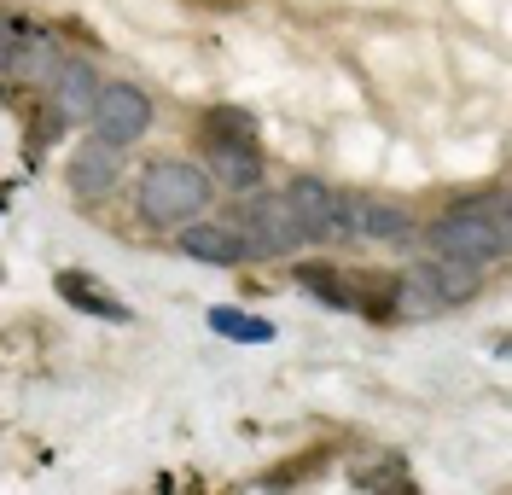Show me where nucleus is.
Segmentation results:
<instances>
[{
    "mask_svg": "<svg viewBox=\"0 0 512 495\" xmlns=\"http://www.w3.org/2000/svg\"><path fill=\"white\" fill-rule=\"evenodd\" d=\"M425 245L437 257H460V263H501L507 257V204L501 198H483V204H460L437 216L425 228Z\"/></svg>",
    "mask_w": 512,
    "mask_h": 495,
    "instance_id": "1",
    "label": "nucleus"
},
{
    "mask_svg": "<svg viewBox=\"0 0 512 495\" xmlns=\"http://www.w3.org/2000/svg\"><path fill=\"white\" fill-rule=\"evenodd\" d=\"M204 204H210V175L198 164L163 158L140 175V216L152 228H187L192 216H204Z\"/></svg>",
    "mask_w": 512,
    "mask_h": 495,
    "instance_id": "2",
    "label": "nucleus"
},
{
    "mask_svg": "<svg viewBox=\"0 0 512 495\" xmlns=\"http://www.w3.org/2000/svg\"><path fill=\"white\" fill-rule=\"evenodd\" d=\"M233 228L245 239V257H286L297 245H309V233L297 222V210H291L286 193H256L239 204V216H233Z\"/></svg>",
    "mask_w": 512,
    "mask_h": 495,
    "instance_id": "3",
    "label": "nucleus"
},
{
    "mask_svg": "<svg viewBox=\"0 0 512 495\" xmlns=\"http://www.w3.org/2000/svg\"><path fill=\"white\" fill-rule=\"evenodd\" d=\"M94 134L99 140H111V146H134L140 134L152 129V99L140 94L134 82H111V88H99L94 99Z\"/></svg>",
    "mask_w": 512,
    "mask_h": 495,
    "instance_id": "4",
    "label": "nucleus"
},
{
    "mask_svg": "<svg viewBox=\"0 0 512 495\" xmlns=\"http://www.w3.org/2000/svg\"><path fill=\"white\" fill-rule=\"evenodd\" d=\"M286 198H291V210H297V222H303L309 239H350V228H344V193H332L326 181L297 175L286 187Z\"/></svg>",
    "mask_w": 512,
    "mask_h": 495,
    "instance_id": "5",
    "label": "nucleus"
},
{
    "mask_svg": "<svg viewBox=\"0 0 512 495\" xmlns=\"http://www.w3.org/2000/svg\"><path fill=\"white\" fill-rule=\"evenodd\" d=\"M117 175H123V146H111V140H88L76 158H70V193L76 198H105L117 187Z\"/></svg>",
    "mask_w": 512,
    "mask_h": 495,
    "instance_id": "6",
    "label": "nucleus"
},
{
    "mask_svg": "<svg viewBox=\"0 0 512 495\" xmlns=\"http://www.w3.org/2000/svg\"><path fill=\"white\" fill-rule=\"evenodd\" d=\"M344 228L361 233V239H384V245L414 239L419 233L408 210H396V204H373V198H350V193H344Z\"/></svg>",
    "mask_w": 512,
    "mask_h": 495,
    "instance_id": "7",
    "label": "nucleus"
},
{
    "mask_svg": "<svg viewBox=\"0 0 512 495\" xmlns=\"http://www.w3.org/2000/svg\"><path fill=\"white\" fill-rule=\"evenodd\" d=\"M181 251L198 257V263L227 268V263H239V257H245V239H239L233 222H198V216H192L187 228H181Z\"/></svg>",
    "mask_w": 512,
    "mask_h": 495,
    "instance_id": "8",
    "label": "nucleus"
},
{
    "mask_svg": "<svg viewBox=\"0 0 512 495\" xmlns=\"http://www.w3.org/2000/svg\"><path fill=\"white\" fill-rule=\"evenodd\" d=\"M94 99H99V70L94 65H59V76H53V111H59V123L94 117Z\"/></svg>",
    "mask_w": 512,
    "mask_h": 495,
    "instance_id": "9",
    "label": "nucleus"
},
{
    "mask_svg": "<svg viewBox=\"0 0 512 495\" xmlns=\"http://www.w3.org/2000/svg\"><path fill=\"white\" fill-rule=\"evenodd\" d=\"M210 146V169L222 175L233 193H251L256 181H262V158H256V146L245 140H204Z\"/></svg>",
    "mask_w": 512,
    "mask_h": 495,
    "instance_id": "10",
    "label": "nucleus"
},
{
    "mask_svg": "<svg viewBox=\"0 0 512 495\" xmlns=\"http://www.w3.org/2000/svg\"><path fill=\"white\" fill-rule=\"evenodd\" d=\"M53 286H59V297H70V303H76L82 315H105V321H128V303H117V297L105 292L99 280H88L82 268H64V274L53 280Z\"/></svg>",
    "mask_w": 512,
    "mask_h": 495,
    "instance_id": "11",
    "label": "nucleus"
},
{
    "mask_svg": "<svg viewBox=\"0 0 512 495\" xmlns=\"http://www.w3.org/2000/svg\"><path fill=\"white\" fill-rule=\"evenodd\" d=\"M425 268H431V286H437V297H443L448 309L466 303V297H478V286H483V268L460 263V257H431Z\"/></svg>",
    "mask_w": 512,
    "mask_h": 495,
    "instance_id": "12",
    "label": "nucleus"
},
{
    "mask_svg": "<svg viewBox=\"0 0 512 495\" xmlns=\"http://www.w3.org/2000/svg\"><path fill=\"white\" fill-rule=\"evenodd\" d=\"M59 53H53V35L47 30H24V41H18V53H12V70L6 76H24V82H53L59 76Z\"/></svg>",
    "mask_w": 512,
    "mask_h": 495,
    "instance_id": "13",
    "label": "nucleus"
},
{
    "mask_svg": "<svg viewBox=\"0 0 512 495\" xmlns=\"http://www.w3.org/2000/svg\"><path fill=\"white\" fill-rule=\"evenodd\" d=\"M204 140H245V146H256V117L251 111H233V105H216L204 117Z\"/></svg>",
    "mask_w": 512,
    "mask_h": 495,
    "instance_id": "14",
    "label": "nucleus"
},
{
    "mask_svg": "<svg viewBox=\"0 0 512 495\" xmlns=\"http://www.w3.org/2000/svg\"><path fill=\"white\" fill-rule=\"evenodd\" d=\"M210 327L222 332V338H245V344H268V338H274V321L239 315V309H210Z\"/></svg>",
    "mask_w": 512,
    "mask_h": 495,
    "instance_id": "15",
    "label": "nucleus"
},
{
    "mask_svg": "<svg viewBox=\"0 0 512 495\" xmlns=\"http://www.w3.org/2000/svg\"><path fill=\"white\" fill-rule=\"evenodd\" d=\"M297 286H309V292H315L320 303H332V309H350V292H344V280H338V274H326V268H315V263L297 268Z\"/></svg>",
    "mask_w": 512,
    "mask_h": 495,
    "instance_id": "16",
    "label": "nucleus"
},
{
    "mask_svg": "<svg viewBox=\"0 0 512 495\" xmlns=\"http://www.w3.org/2000/svg\"><path fill=\"white\" fill-rule=\"evenodd\" d=\"M18 41H24V24L0 12V65H6V70H12V53H18Z\"/></svg>",
    "mask_w": 512,
    "mask_h": 495,
    "instance_id": "17",
    "label": "nucleus"
}]
</instances>
